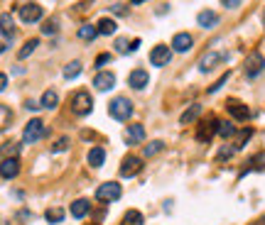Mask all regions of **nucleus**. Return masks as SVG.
Segmentation results:
<instances>
[{
    "label": "nucleus",
    "mask_w": 265,
    "mask_h": 225,
    "mask_svg": "<svg viewBox=\"0 0 265 225\" xmlns=\"http://www.w3.org/2000/svg\"><path fill=\"white\" fill-rule=\"evenodd\" d=\"M165 150V142H160V140H155V142H150V145H145V157H155L157 152Z\"/></svg>",
    "instance_id": "obj_32"
},
{
    "label": "nucleus",
    "mask_w": 265,
    "mask_h": 225,
    "mask_svg": "<svg viewBox=\"0 0 265 225\" xmlns=\"http://www.w3.org/2000/svg\"><path fill=\"white\" fill-rule=\"evenodd\" d=\"M72 110L79 118L89 115V113L94 110V98H91V93L89 91H79V93L72 95Z\"/></svg>",
    "instance_id": "obj_3"
},
{
    "label": "nucleus",
    "mask_w": 265,
    "mask_h": 225,
    "mask_svg": "<svg viewBox=\"0 0 265 225\" xmlns=\"http://www.w3.org/2000/svg\"><path fill=\"white\" fill-rule=\"evenodd\" d=\"M199 113H202V105H199V103H194V105H189L187 110L182 113L179 123H182V125H189V123H194V120L199 118Z\"/></svg>",
    "instance_id": "obj_22"
},
{
    "label": "nucleus",
    "mask_w": 265,
    "mask_h": 225,
    "mask_svg": "<svg viewBox=\"0 0 265 225\" xmlns=\"http://www.w3.org/2000/svg\"><path fill=\"white\" fill-rule=\"evenodd\" d=\"M5 86H8V76L0 74V91H5Z\"/></svg>",
    "instance_id": "obj_43"
},
{
    "label": "nucleus",
    "mask_w": 265,
    "mask_h": 225,
    "mask_svg": "<svg viewBox=\"0 0 265 225\" xmlns=\"http://www.w3.org/2000/svg\"><path fill=\"white\" fill-rule=\"evenodd\" d=\"M25 108H27V110H37L39 103H35V100H27V103H25Z\"/></svg>",
    "instance_id": "obj_42"
},
{
    "label": "nucleus",
    "mask_w": 265,
    "mask_h": 225,
    "mask_svg": "<svg viewBox=\"0 0 265 225\" xmlns=\"http://www.w3.org/2000/svg\"><path fill=\"white\" fill-rule=\"evenodd\" d=\"M145 140V128L143 125H138V123H132L125 128V142L128 145H140Z\"/></svg>",
    "instance_id": "obj_12"
},
{
    "label": "nucleus",
    "mask_w": 265,
    "mask_h": 225,
    "mask_svg": "<svg viewBox=\"0 0 265 225\" xmlns=\"http://www.w3.org/2000/svg\"><path fill=\"white\" fill-rule=\"evenodd\" d=\"M221 5H224V8H228V10H233V8H238L241 3H238V0H224Z\"/></svg>",
    "instance_id": "obj_40"
},
{
    "label": "nucleus",
    "mask_w": 265,
    "mask_h": 225,
    "mask_svg": "<svg viewBox=\"0 0 265 225\" xmlns=\"http://www.w3.org/2000/svg\"><path fill=\"white\" fill-rule=\"evenodd\" d=\"M108 10H111V13H115V15H125V13H128V5H125V3H113Z\"/></svg>",
    "instance_id": "obj_36"
},
{
    "label": "nucleus",
    "mask_w": 265,
    "mask_h": 225,
    "mask_svg": "<svg viewBox=\"0 0 265 225\" xmlns=\"http://www.w3.org/2000/svg\"><path fill=\"white\" fill-rule=\"evenodd\" d=\"M226 108H228V113H231L236 120H248V118H250V110H248V105H243L241 100H228Z\"/></svg>",
    "instance_id": "obj_14"
},
{
    "label": "nucleus",
    "mask_w": 265,
    "mask_h": 225,
    "mask_svg": "<svg viewBox=\"0 0 265 225\" xmlns=\"http://www.w3.org/2000/svg\"><path fill=\"white\" fill-rule=\"evenodd\" d=\"M69 150V137H61L57 140V145H52V152H67Z\"/></svg>",
    "instance_id": "obj_35"
},
{
    "label": "nucleus",
    "mask_w": 265,
    "mask_h": 225,
    "mask_svg": "<svg viewBox=\"0 0 265 225\" xmlns=\"http://www.w3.org/2000/svg\"><path fill=\"white\" fill-rule=\"evenodd\" d=\"M18 174H20L18 159H5V162H0V176H3V179H15Z\"/></svg>",
    "instance_id": "obj_15"
},
{
    "label": "nucleus",
    "mask_w": 265,
    "mask_h": 225,
    "mask_svg": "<svg viewBox=\"0 0 265 225\" xmlns=\"http://www.w3.org/2000/svg\"><path fill=\"white\" fill-rule=\"evenodd\" d=\"M108 113H111V118H113V120L125 123V120L132 115V103L125 98V95H118V98H113V100L108 103Z\"/></svg>",
    "instance_id": "obj_1"
},
{
    "label": "nucleus",
    "mask_w": 265,
    "mask_h": 225,
    "mask_svg": "<svg viewBox=\"0 0 265 225\" xmlns=\"http://www.w3.org/2000/svg\"><path fill=\"white\" fill-rule=\"evenodd\" d=\"M42 32H44V35H54V32H57V22H54V20H47L44 27H42Z\"/></svg>",
    "instance_id": "obj_37"
},
{
    "label": "nucleus",
    "mask_w": 265,
    "mask_h": 225,
    "mask_svg": "<svg viewBox=\"0 0 265 225\" xmlns=\"http://www.w3.org/2000/svg\"><path fill=\"white\" fill-rule=\"evenodd\" d=\"M120 193H123L120 184L106 181V184H101V186L96 188V201H101V203H113V201L120 198Z\"/></svg>",
    "instance_id": "obj_4"
},
{
    "label": "nucleus",
    "mask_w": 265,
    "mask_h": 225,
    "mask_svg": "<svg viewBox=\"0 0 265 225\" xmlns=\"http://www.w3.org/2000/svg\"><path fill=\"white\" fill-rule=\"evenodd\" d=\"M120 225H143V213H140V210H128V213L123 215Z\"/></svg>",
    "instance_id": "obj_28"
},
{
    "label": "nucleus",
    "mask_w": 265,
    "mask_h": 225,
    "mask_svg": "<svg viewBox=\"0 0 265 225\" xmlns=\"http://www.w3.org/2000/svg\"><path fill=\"white\" fill-rule=\"evenodd\" d=\"M98 37V30H96L94 25H84V27H79V39H84V42H91V39Z\"/></svg>",
    "instance_id": "obj_29"
},
{
    "label": "nucleus",
    "mask_w": 265,
    "mask_h": 225,
    "mask_svg": "<svg viewBox=\"0 0 265 225\" xmlns=\"http://www.w3.org/2000/svg\"><path fill=\"white\" fill-rule=\"evenodd\" d=\"M94 86L98 91H108V88L115 86V76L111 74V71H101V74L94 76Z\"/></svg>",
    "instance_id": "obj_13"
},
{
    "label": "nucleus",
    "mask_w": 265,
    "mask_h": 225,
    "mask_svg": "<svg viewBox=\"0 0 265 225\" xmlns=\"http://www.w3.org/2000/svg\"><path fill=\"white\" fill-rule=\"evenodd\" d=\"M172 59V49L167 44H157V47H152L150 52V64L152 66H167Z\"/></svg>",
    "instance_id": "obj_7"
},
{
    "label": "nucleus",
    "mask_w": 265,
    "mask_h": 225,
    "mask_svg": "<svg viewBox=\"0 0 265 225\" xmlns=\"http://www.w3.org/2000/svg\"><path fill=\"white\" fill-rule=\"evenodd\" d=\"M191 47H194V39H191V35L189 32H179V35H174L172 37V49L174 52H189Z\"/></svg>",
    "instance_id": "obj_10"
},
{
    "label": "nucleus",
    "mask_w": 265,
    "mask_h": 225,
    "mask_svg": "<svg viewBox=\"0 0 265 225\" xmlns=\"http://www.w3.org/2000/svg\"><path fill=\"white\" fill-rule=\"evenodd\" d=\"M39 47V39H27V42H25V47H22V49H20V59H27V56L32 54V52H35V49H37Z\"/></svg>",
    "instance_id": "obj_30"
},
{
    "label": "nucleus",
    "mask_w": 265,
    "mask_h": 225,
    "mask_svg": "<svg viewBox=\"0 0 265 225\" xmlns=\"http://www.w3.org/2000/svg\"><path fill=\"white\" fill-rule=\"evenodd\" d=\"M44 135H47L44 123H42L39 118H35V120H30V123L25 125V130H22V142H25V145H35V142H39Z\"/></svg>",
    "instance_id": "obj_2"
},
{
    "label": "nucleus",
    "mask_w": 265,
    "mask_h": 225,
    "mask_svg": "<svg viewBox=\"0 0 265 225\" xmlns=\"http://www.w3.org/2000/svg\"><path fill=\"white\" fill-rule=\"evenodd\" d=\"M148 81H150V76H148L145 69H135V71H130V76H128V83H130V88H135V91H143V88L148 86Z\"/></svg>",
    "instance_id": "obj_11"
},
{
    "label": "nucleus",
    "mask_w": 265,
    "mask_h": 225,
    "mask_svg": "<svg viewBox=\"0 0 265 225\" xmlns=\"http://www.w3.org/2000/svg\"><path fill=\"white\" fill-rule=\"evenodd\" d=\"M219 123H221V120H216V118H207V120L199 125V130H196V140H199V142H211V137L219 132Z\"/></svg>",
    "instance_id": "obj_6"
},
{
    "label": "nucleus",
    "mask_w": 265,
    "mask_h": 225,
    "mask_svg": "<svg viewBox=\"0 0 265 225\" xmlns=\"http://www.w3.org/2000/svg\"><path fill=\"white\" fill-rule=\"evenodd\" d=\"M233 152H236V147H224V150L219 152V159H228Z\"/></svg>",
    "instance_id": "obj_39"
},
{
    "label": "nucleus",
    "mask_w": 265,
    "mask_h": 225,
    "mask_svg": "<svg viewBox=\"0 0 265 225\" xmlns=\"http://www.w3.org/2000/svg\"><path fill=\"white\" fill-rule=\"evenodd\" d=\"M196 22H199V27L211 30V27H216V25H219V15H216V13H211V10H202V13H199V18H196Z\"/></svg>",
    "instance_id": "obj_17"
},
{
    "label": "nucleus",
    "mask_w": 265,
    "mask_h": 225,
    "mask_svg": "<svg viewBox=\"0 0 265 225\" xmlns=\"http://www.w3.org/2000/svg\"><path fill=\"white\" fill-rule=\"evenodd\" d=\"M224 59H226V56L219 54V52H209V54L199 61V69H202V71H211V69H214L219 61H224Z\"/></svg>",
    "instance_id": "obj_18"
},
{
    "label": "nucleus",
    "mask_w": 265,
    "mask_h": 225,
    "mask_svg": "<svg viewBox=\"0 0 265 225\" xmlns=\"http://www.w3.org/2000/svg\"><path fill=\"white\" fill-rule=\"evenodd\" d=\"M263 25H265V10H263Z\"/></svg>",
    "instance_id": "obj_44"
},
{
    "label": "nucleus",
    "mask_w": 265,
    "mask_h": 225,
    "mask_svg": "<svg viewBox=\"0 0 265 225\" xmlns=\"http://www.w3.org/2000/svg\"><path fill=\"white\" fill-rule=\"evenodd\" d=\"M219 135L228 140V137H233L236 135V125H231V123H219Z\"/></svg>",
    "instance_id": "obj_33"
},
{
    "label": "nucleus",
    "mask_w": 265,
    "mask_h": 225,
    "mask_svg": "<svg viewBox=\"0 0 265 225\" xmlns=\"http://www.w3.org/2000/svg\"><path fill=\"white\" fill-rule=\"evenodd\" d=\"M140 47V39H135V42H128V39H115V52L118 54H130Z\"/></svg>",
    "instance_id": "obj_20"
},
{
    "label": "nucleus",
    "mask_w": 265,
    "mask_h": 225,
    "mask_svg": "<svg viewBox=\"0 0 265 225\" xmlns=\"http://www.w3.org/2000/svg\"><path fill=\"white\" fill-rule=\"evenodd\" d=\"M140 171H143V159L135 157V154H128V157L123 159V164H120V176L130 179V176L140 174Z\"/></svg>",
    "instance_id": "obj_8"
},
{
    "label": "nucleus",
    "mask_w": 265,
    "mask_h": 225,
    "mask_svg": "<svg viewBox=\"0 0 265 225\" xmlns=\"http://www.w3.org/2000/svg\"><path fill=\"white\" fill-rule=\"evenodd\" d=\"M250 135H253V130H250V128H246V130L238 135V140H236V145H233V147H236V150H243V147H246V142L250 140Z\"/></svg>",
    "instance_id": "obj_34"
},
{
    "label": "nucleus",
    "mask_w": 265,
    "mask_h": 225,
    "mask_svg": "<svg viewBox=\"0 0 265 225\" xmlns=\"http://www.w3.org/2000/svg\"><path fill=\"white\" fill-rule=\"evenodd\" d=\"M10 123H13V110H10L8 105H3V103H0V132L8 130V128H10Z\"/></svg>",
    "instance_id": "obj_26"
},
{
    "label": "nucleus",
    "mask_w": 265,
    "mask_h": 225,
    "mask_svg": "<svg viewBox=\"0 0 265 225\" xmlns=\"http://www.w3.org/2000/svg\"><path fill=\"white\" fill-rule=\"evenodd\" d=\"M96 30H98V35L111 37L115 30H118V25H115V20H111V18H101L98 20V25H96Z\"/></svg>",
    "instance_id": "obj_19"
},
{
    "label": "nucleus",
    "mask_w": 265,
    "mask_h": 225,
    "mask_svg": "<svg viewBox=\"0 0 265 225\" xmlns=\"http://www.w3.org/2000/svg\"><path fill=\"white\" fill-rule=\"evenodd\" d=\"M228 76H231V74H224V76H221V78H219V81H216V83L209 88V93H216V91H219V88H221V86H224V83L228 81Z\"/></svg>",
    "instance_id": "obj_38"
},
{
    "label": "nucleus",
    "mask_w": 265,
    "mask_h": 225,
    "mask_svg": "<svg viewBox=\"0 0 265 225\" xmlns=\"http://www.w3.org/2000/svg\"><path fill=\"white\" fill-rule=\"evenodd\" d=\"M44 218H47V223H61L64 220V210L59 206H54V208H47V213H44Z\"/></svg>",
    "instance_id": "obj_27"
},
{
    "label": "nucleus",
    "mask_w": 265,
    "mask_h": 225,
    "mask_svg": "<svg viewBox=\"0 0 265 225\" xmlns=\"http://www.w3.org/2000/svg\"><path fill=\"white\" fill-rule=\"evenodd\" d=\"M57 103H59V95L49 88V91H44V93H42L39 108H49V110H54V108H57Z\"/></svg>",
    "instance_id": "obj_23"
},
{
    "label": "nucleus",
    "mask_w": 265,
    "mask_h": 225,
    "mask_svg": "<svg viewBox=\"0 0 265 225\" xmlns=\"http://www.w3.org/2000/svg\"><path fill=\"white\" fill-rule=\"evenodd\" d=\"M0 32H3L5 37H13V35H15V25H13L10 13H3V15H0Z\"/></svg>",
    "instance_id": "obj_24"
},
{
    "label": "nucleus",
    "mask_w": 265,
    "mask_h": 225,
    "mask_svg": "<svg viewBox=\"0 0 265 225\" xmlns=\"http://www.w3.org/2000/svg\"><path fill=\"white\" fill-rule=\"evenodd\" d=\"M89 210H91V203H89L86 198H79V201H74V203H72V208H69V213L74 215L76 220L86 218V215H89Z\"/></svg>",
    "instance_id": "obj_16"
},
{
    "label": "nucleus",
    "mask_w": 265,
    "mask_h": 225,
    "mask_svg": "<svg viewBox=\"0 0 265 225\" xmlns=\"http://www.w3.org/2000/svg\"><path fill=\"white\" fill-rule=\"evenodd\" d=\"M108 59H111V54H101L98 59H96V66H103V64H106Z\"/></svg>",
    "instance_id": "obj_41"
},
{
    "label": "nucleus",
    "mask_w": 265,
    "mask_h": 225,
    "mask_svg": "<svg viewBox=\"0 0 265 225\" xmlns=\"http://www.w3.org/2000/svg\"><path fill=\"white\" fill-rule=\"evenodd\" d=\"M18 152H20L18 142H8V145H3V147H0V162H5V159H18Z\"/></svg>",
    "instance_id": "obj_21"
},
{
    "label": "nucleus",
    "mask_w": 265,
    "mask_h": 225,
    "mask_svg": "<svg viewBox=\"0 0 265 225\" xmlns=\"http://www.w3.org/2000/svg\"><path fill=\"white\" fill-rule=\"evenodd\" d=\"M103 162H106V152H103V147H94V150L89 152V164L94 169L103 167Z\"/></svg>",
    "instance_id": "obj_25"
},
{
    "label": "nucleus",
    "mask_w": 265,
    "mask_h": 225,
    "mask_svg": "<svg viewBox=\"0 0 265 225\" xmlns=\"http://www.w3.org/2000/svg\"><path fill=\"white\" fill-rule=\"evenodd\" d=\"M20 20L22 22H27V25H32V22H39L42 15H44V10H42V5L37 3H25V5H20Z\"/></svg>",
    "instance_id": "obj_5"
},
{
    "label": "nucleus",
    "mask_w": 265,
    "mask_h": 225,
    "mask_svg": "<svg viewBox=\"0 0 265 225\" xmlns=\"http://www.w3.org/2000/svg\"><path fill=\"white\" fill-rule=\"evenodd\" d=\"M79 74H81V61H69L64 66V78H74Z\"/></svg>",
    "instance_id": "obj_31"
},
{
    "label": "nucleus",
    "mask_w": 265,
    "mask_h": 225,
    "mask_svg": "<svg viewBox=\"0 0 265 225\" xmlns=\"http://www.w3.org/2000/svg\"><path fill=\"white\" fill-rule=\"evenodd\" d=\"M263 66H265L263 54H260V52H250V56L246 59V74L250 76V78H255V76H260Z\"/></svg>",
    "instance_id": "obj_9"
}]
</instances>
